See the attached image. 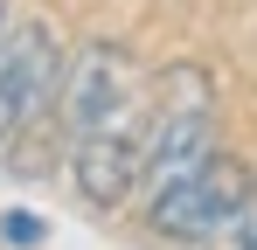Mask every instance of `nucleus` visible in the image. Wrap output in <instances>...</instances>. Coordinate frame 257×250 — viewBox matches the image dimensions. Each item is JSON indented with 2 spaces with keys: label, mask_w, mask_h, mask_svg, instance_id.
<instances>
[{
  "label": "nucleus",
  "mask_w": 257,
  "mask_h": 250,
  "mask_svg": "<svg viewBox=\"0 0 257 250\" xmlns=\"http://www.w3.org/2000/svg\"><path fill=\"white\" fill-rule=\"evenodd\" d=\"M202 243H209V250H257V181L243 188V202L229 208V215L215 222Z\"/></svg>",
  "instance_id": "obj_6"
},
{
  "label": "nucleus",
  "mask_w": 257,
  "mask_h": 250,
  "mask_svg": "<svg viewBox=\"0 0 257 250\" xmlns=\"http://www.w3.org/2000/svg\"><path fill=\"white\" fill-rule=\"evenodd\" d=\"M0 35H7V7H0Z\"/></svg>",
  "instance_id": "obj_8"
},
{
  "label": "nucleus",
  "mask_w": 257,
  "mask_h": 250,
  "mask_svg": "<svg viewBox=\"0 0 257 250\" xmlns=\"http://www.w3.org/2000/svg\"><path fill=\"white\" fill-rule=\"evenodd\" d=\"M0 236H7L14 250H35L49 229H42V215H28V208H7V215H0Z\"/></svg>",
  "instance_id": "obj_7"
},
{
  "label": "nucleus",
  "mask_w": 257,
  "mask_h": 250,
  "mask_svg": "<svg viewBox=\"0 0 257 250\" xmlns=\"http://www.w3.org/2000/svg\"><path fill=\"white\" fill-rule=\"evenodd\" d=\"M63 77V49L49 28H14L0 42V146H14V132H28L35 111L56 97Z\"/></svg>",
  "instance_id": "obj_3"
},
{
  "label": "nucleus",
  "mask_w": 257,
  "mask_h": 250,
  "mask_svg": "<svg viewBox=\"0 0 257 250\" xmlns=\"http://www.w3.org/2000/svg\"><path fill=\"white\" fill-rule=\"evenodd\" d=\"M243 188H250L243 160H229V153H209L195 174H181L174 188H160L146 215H153V229H160V236H174V243H202L215 222H222L229 208L243 202Z\"/></svg>",
  "instance_id": "obj_1"
},
{
  "label": "nucleus",
  "mask_w": 257,
  "mask_h": 250,
  "mask_svg": "<svg viewBox=\"0 0 257 250\" xmlns=\"http://www.w3.org/2000/svg\"><path fill=\"white\" fill-rule=\"evenodd\" d=\"M132 56L118 42H84V56L56 77V97H63V132H97L111 118H132Z\"/></svg>",
  "instance_id": "obj_2"
},
{
  "label": "nucleus",
  "mask_w": 257,
  "mask_h": 250,
  "mask_svg": "<svg viewBox=\"0 0 257 250\" xmlns=\"http://www.w3.org/2000/svg\"><path fill=\"white\" fill-rule=\"evenodd\" d=\"M209 153H215L209 97H181V104H167L160 118L146 125V139H139V181H146V195L174 188L181 174H195Z\"/></svg>",
  "instance_id": "obj_4"
},
{
  "label": "nucleus",
  "mask_w": 257,
  "mask_h": 250,
  "mask_svg": "<svg viewBox=\"0 0 257 250\" xmlns=\"http://www.w3.org/2000/svg\"><path fill=\"white\" fill-rule=\"evenodd\" d=\"M70 174H77V195H84L90 208H118L132 188H139V132H132V118H111V125H97V132H77Z\"/></svg>",
  "instance_id": "obj_5"
}]
</instances>
